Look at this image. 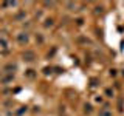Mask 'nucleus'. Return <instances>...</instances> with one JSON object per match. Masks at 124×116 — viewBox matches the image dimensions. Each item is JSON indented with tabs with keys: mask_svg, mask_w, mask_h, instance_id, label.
Returning a JSON list of instances; mask_svg holds the SVG:
<instances>
[{
	"mask_svg": "<svg viewBox=\"0 0 124 116\" xmlns=\"http://www.w3.org/2000/svg\"><path fill=\"white\" fill-rule=\"evenodd\" d=\"M26 60H33V53H25Z\"/></svg>",
	"mask_w": 124,
	"mask_h": 116,
	"instance_id": "nucleus-1",
	"label": "nucleus"
},
{
	"mask_svg": "<svg viewBox=\"0 0 124 116\" xmlns=\"http://www.w3.org/2000/svg\"><path fill=\"white\" fill-rule=\"evenodd\" d=\"M45 25H46V26H51V25H53V20H46Z\"/></svg>",
	"mask_w": 124,
	"mask_h": 116,
	"instance_id": "nucleus-2",
	"label": "nucleus"
}]
</instances>
